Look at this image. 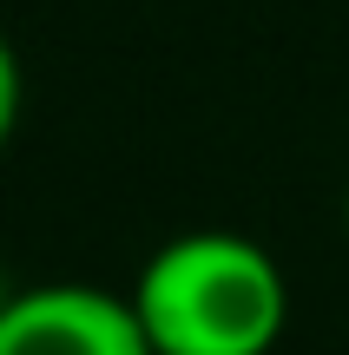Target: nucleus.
<instances>
[{
    "label": "nucleus",
    "mask_w": 349,
    "mask_h": 355,
    "mask_svg": "<svg viewBox=\"0 0 349 355\" xmlns=\"http://www.w3.org/2000/svg\"><path fill=\"white\" fill-rule=\"evenodd\" d=\"M132 309L152 355H271L290 329V277L257 237L178 230L145 257Z\"/></svg>",
    "instance_id": "1"
},
{
    "label": "nucleus",
    "mask_w": 349,
    "mask_h": 355,
    "mask_svg": "<svg viewBox=\"0 0 349 355\" xmlns=\"http://www.w3.org/2000/svg\"><path fill=\"white\" fill-rule=\"evenodd\" d=\"M0 355H152L132 296L99 283H33L0 309Z\"/></svg>",
    "instance_id": "2"
},
{
    "label": "nucleus",
    "mask_w": 349,
    "mask_h": 355,
    "mask_svg": "<svg viewBox=\"0 0 349 355\" xmlns=\"http://www.w3.org/2000/svg\"><path fill=\"white\" fill-rule=\"evenodd\" d=\"M13 125H20V60H13L7 33H0V145L13 139Z\"/></svg>",
    "instance_id": "3"
},
{
    "label": "nucleus",
    "mask_w": 349,
    "mask_h": 355,
    "mask_svg": "<svg viewBox=\"0 0 349 355\" xmlns=\"http://www.w3.org/2000/svg\"><path fill=\"white\" fill-rule=\"evenodd\" d=\"M7 303H13V290H7V283H0V309H7Z\"/></svg>",
    "instance_id": "4"
},
{
    "label": "nucleus",
    "mask_w": 349,
    "mask_h": 355,
    "mask_svg": "<svg viewBox=\"0 0 349 355\" xmlns=\"http://www.w3.org/2000/svg\"><path fill=\"white\" fill-rule=\"evenodd\" d=\"M343 230H349V191H343Z\"/></svg>",
    "instance_id": "5"
}]
</instances>
